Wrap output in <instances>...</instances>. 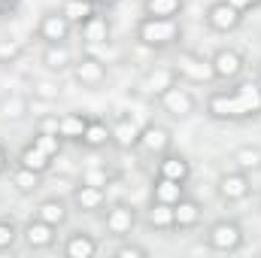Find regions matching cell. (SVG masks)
Wrapping results in <instances>:
<instances>
[{"label": "cell", "instance_id": "obj_40", "mask_svg": "<svg viewBox=\"0 0 261 258\" xmlns=\"http://www.w3.org/2000/svg\"><path fill=\"white\" fill-rule=\"evenodd\" d=\"M249 3H252V0H249Z\"/></svg>", "mask_w": 261, "mask_h": 258}, {"label": "cell", "instance_id": "obj_37", "mask_svg": "<svg viewBox=\"0 0 261 258\" xmlns=\"http://www.w3.org/2000/svg\"><path fill=\"white\" fill-rule=\"evenodd\" d=\"M0 55L6 58V55H15V46H0Z\"/></svg>", "mask_w": 261, "mask_h": 258}, {"label": "cell", "instance_id": "obj_32", "mask_svg": "<svg viewBox=\"0 0 261 258\" xmlns=\"http://www.w3.org/2000/svg\"><path fill=\"white\" fill-rule=\"evenodd\" d=\"M149 85H152V88H170V73H167V70H155V73L149 76Z\"/></svg>", "mask_w": 261, "mask_h": 258}, {"label": "cell", "instance_id": "obj_35", "mask_svg": "<svg viewBox=\"0 0 261 258\" xmlns=\"http://www.w3.org/2000/svg\"><path fill=\"white\" fill-rule=\"evenodd\" d=\"M9 243H12V228L0 225V246H9Z\"/></svg>", "mask_w": 261, "mask_h": 258}, {"label": "cell", "instance_id": "obj_39", "mask_svg": "<svg viewBox=\"0 0 261 258\" xmlns=\"http://www.w3.org/2000/svg\"><path fill=\"white\" fill-rule=\"evenodd\" d=\"M0 167H3V152H0Z\"/></svg>", "mask_w": 261, "mask_h": 258}, {"label": "cell", "instance_id": "obj_8", "mask_svg": "<svg viewBox=\"0 0 261 258\" xmlns=\"http://www.w3.org/2000/svg\"><path fill=\"white\" fill-rule=\"evenodd\" d=\"M210 110H213L216 116H243V110H240L237 97H213Z\"/></svg>", "mask_w": 261, "mask_h": 258}, {"label": "cell", "instance_id": "obj_28", "mask_svg": "<svg viewBox=\"0 0 261 258\" xmlns=\"http://www.w3.org/2000/svg\"><path fill=\"white\" fill-rule=\"evenodd\" d=\"M116 140H119L122 146H130V143L137 140V125H130V122H122V125L116 128Z\"/></svg>", "mask_w": 261, "mask_h": 258}, {"label": "cell", "instance_id": "obj_19", "mask_svg": "<svg viewBox=\"0 0 261 258\" xmlns=\"http://www.w3.org/2000/svg\"><path fill=\"white\" fill-rule=\"evenodd\" d=\"M161 170H164V176H167V179H176V183H182V179H186V173H189L186 161H179V158H167Z\"/></svg>", "mask_w": 261, "mask_h": 258}, {"label": "cell", "instance_id": "obj_14", "mask_svg": "<svg viewBox=\"0 0 261 258\" xmlns=\"http://www.w3.org/2000/svg\"><path fill=\"white\" fill-rule=\"evenodd\" d=\"M64 15L70 21H82V18L91 15V3H88V0H70L64 6Z\"/></svg>", "mask_w": 261, "mask_h": 258}, {"label": "cell", "instance_id": "obj_27", "mask_svg": "<svg viewBox=\"0 0 261 258\" xmlns=\"http://www.w3.org/2000/svg\"><path fill=\"white\" fill-rule=\"evenodd\" d=\"M82 137H85V143H88V146H100V143L107 140V128H103V125H88Z\"/></svg>", "mask_w": 261, "mask_h": 258}, {"label": "cell", "instance_id": "obj_15", "mask_svg": "<svg viewBox=\"0 0 261 258\" xmlns=\"http://www.w3.org/2000/svg\"><path fill=\"white\" fill-rule=\"evenodd\" d=\"M146 6H149V12L155 18H167V15H173L179 9V0H149Z\"/></svg>", "mask_w": 261, "mask_h": 258}, {"label": "cell", "instance_id": "obj_1", "mask_svg": "<svg viewBox=\"0 0 261 258\" xmlns=\"http://www.w3.org/2000/svg\"><path fill=\"white\" fill-rule=\"evenodd\" d=\"M140 37L146 43H152V46H164V43H170L176 37V24L170 18H152V21H146L140 28Z\"/></svg>", "mask_w": 261, "mask_h": 258}, {"label": "cell", "instance_id": "obj_26", "mask_svg": "<svg viewBox=\"0 0 261 258\" xmlns=\"http://www.w3.org/2000/svg\"><path fill=\"white\" fill-rule=\"evenodd\" d=\"M61 134L64 137H82L85 134V122L79 116H67L64 122H61Z\"/></svg>", "mask_w": 261, "mask_h": 258}, {"label": "cell", "instance_id": "obj_33", "mask_svg": "<svg viewBox=\"0 0 261 258\" xmlns=\"http://www.w3.org/2000/svg\"><path fill=\"white\" fill-rule=\"evenodd\" d=\"M103 183H107V173H103V170H88V173H85V186H97V189H100Z\"/></svg>", "mask_w": 261, "mask_h": 258}, {"label": "cell", "instance_id": "obj_13", "mask_svg": "<svg viewBox=\"0 0 261 258\" xmlns=\"http://www.w3.org/2000/svg\"><path fill=\"white\" fill-rule=\"evenodd\" d=\"M67 255H73V258H91V255H94V243H91L88 237H73V240L67 243Z\"/></svg>", "mask_w": 261, "mask_h": 258}, {"label": "cell", "instance_id": "obj_30", "mask_svg": "<svg viewBox=\"0 0 261 258\" xmlns=\"http://www.w3.org/2000/svg\"><path fill=\"white\" fill-rule=\"evenodd\" d=\"M37 149H43L46 155H55L58 152V140L55 137H49V134H43V137H37V143H34Z\"/></svg>", "mask_w": 261, "mask_h": 258}, {"label": "cell", "instance_id": "obj_3", "mask_svg": "<svg viewBox=\"0 0 261 258\" xmlns=\"http://www.w3.org/2000/svg\"><path fill=\"white\" fill-rule=\"evenodd\" d=\"M164 107H167V113H173V116H186V113L192 110V100H189L186 91L167 88V91H164Z\"/></svg>", "mask_w": 261, "mask_h": 258}, {"label": "cell", "instance_id": "obj_36", "mask_svg": "<svg viewBox=\"0 0 261 258\" xmlns=\"http://www.w3.org/2000/svg\"><path fill=\"white\" fill-rule=\"evenodd\" d=\"M119 255H125V258H130V255H143V249H130V246H125V249H119Z\"/></svg>", "mask_w": 261, "mask_h": 258}, {"label": "cell", "instance_id": "obj_24", "mask_svg": "<svg viewBox=\"0 0 261 258\" xmlns=\"http://www.w3.org/2000/svg\"><path fill=\"white\" fill-rule=\"evenodd\" d=\"M152 225H158V228L173 225V210H170V203H158V207L152 210Z\"/></svg>", "mask_w": 261, "mask_h": 258}, {"label": "cell", "instance_id": "obj_2", "mask_svg": "<svg viewBox=\"0 0 261 258\" xmlns=\"http://www.w3.org/2000/svg\"><path fill=\"white\" fill-rule=\"evenodd\" d=\"M237 104H240V110H243V116H249V113H261V88L258 85H252V82H246V85H240L237 88Z\"/></svg>", "mask_w": 261, "mask_h": 258}, {"label": "cell", "instance_id": "obj_11", "mask_svg": "<svg viewBox=\"0 0 261 258\" xmlns=\"http://www.w3.org/2000/svg\"><path fill=\"white\" fill-rule=\"evenodd\" d=\"M43 34H46L49 40H64L67 37V21L61 15H49V18L43 21Z\"/></svg>", "mask_w": 261, "mask_h": 258}, {"label": "cell", "instance_id": "obj_16", "mask_svg": "<svg viewBox=\"0 0 261 258\" xmlns=\"http://www.w3.org/2000/svg\"><path fill=\"white\" fill-rule=\"evenodd\" d=\"M76 200H79V207H82V210H94V207L103 200V194H100L97 186H85L82 192L76 194Z\"/></svg>", "mask_w": 261, "mask_h": 258}, {"label": "cell", "instance_id": "obj_5", "mask_svg": "<svg viewBox=\"0 0 261 258\" xmlns=\"http://www.w3.org/2000/svg\"><path fill=\"white\" fill-rule=\"evenodd\" d=\"M210 21L219 28V31H228V28H234L237 24V9L228 3V6H216L213 12H210Z\"/></svg>", "mask_w": 261, "mask_h": 258}, {"label": "cell", "instance_id": "obj_25", "mask_svg": "<svg viewBox=\"0 0 261 258\" xmlns=\"http://www.w3.org/2000/svg\"><path fill=\"white\" fill-rule=\"evenodd\" d=\"M103 76V67L97 64V61H82L79 64V79L82 82H97Z\"/></svg>", "mask_w": 261, "mask_h": 258}, {"label": "cell", "instance_id": "obj_7", "mask_svg": "<svg viewBox=\"0 0 261 258\" xmlns=\"http://www.w3.org/2000/svg\"><path fill=\"white\" fill-rule=\"evenodd\" d=\"M219 76H234L237 70H240V58L234 55V52H219L216 55V67H213Z\"/></svg>", "mask_w": 261, "mask_h": 258}, {"label": "cell", "instance_id": "obj_4", "mask_svg": "<svg viewBox=\"0 0 261 258\" xmlns=\"http://www.w3.org/2000/svg\"><path fill=\"white\" fill-rule=\"evenodd\" d=\"M240 243V231L234 225H216L213 228V246L216 249H231Z\"/></svg>", "mask_w": 261, "mask_h": 258}, {"label": "cell", "instance_id": "obj_12", "mask_svg": "<svg viewBox=\"0 0 261 258\" xmlns=\"http://www.w3.org/2000/svg\"><path fill=\"white\" fill-rule=\"evenodd\" d=\"M21 164H24V167H31V170H43V167L49 164V155H46L43 149L31 146V149H24V155H21Z\"/></svg>", "mask_w": 261, "mask_h": 258}, {"label": "cell", "instance_id": "obj_29", "mask_svg": "<svg viewBox=\"0 0 261 258\" xmlns=\"http://www.w3.org/2000/svg\"><path fill=\"white\" fill-rule=\"evenodd\" d=\"M15 186H18L21 192H28V189H34V186H37V170H31V167H24L21 173H15Z\"/></svg>", "mask_w": 261, "mask_h": 258}, {"label": "cell", "instance_id": "obj_34", "mask_svg": "<svg viewBox=\"0 0 261 258\" xmlns=\"http://www.w3.org/2000/svg\"><path fill=\"white\" fill-rule=\"evenodd\" d=\"M258 161H261L258 152H249V149H243V152H240V164H246V167H255Z\"/></svg>", "mask_w": 261, "mask_h": 258}, {"label": "cell", "instance_id": "obj_10", "mask_svg": "<svg viewBox=\"0 0 261 258\" xmlns=\"http://www.w3.org/2000/svg\"><path fill=\"white\" fill-rule=\"evenodd\" d=\"M179 189H182V186H179L176 179H167V176H164L161 186L155 189V194H158L161 203H176V200H179Z\"/></svg>", "mask_w": 261, "mask_h": 258}, {"label": "cell", "instance_id": "obj_22", "mask_svg": "<svg viewBox=\"0 0 261 258\" xmlns=\"http://www.w3.org/2000/svg\"><path fill=\"white\" fill-rule=\"evenodd\" d=\"M40 219H43V222H49V225H55V222H61V219H64V207H61V203H55V200H49V203H43V207H40Z\"/></svg>", "mask_w": 261, "mask_h": 258}, {"label": "cell", "instance_id": "obj_23", "mask_svg": "<svg viewBox=\"0 0 261 258\" xmlns=\"http://www.w3.org/2000/svg\"><path fill=\"white\" fill-rule=\"evenodd\" d=\"M143 143H146V149H152V152H155V149H164V146H167V134L161 128H149L143 134Z\"/></svg>", "mask_w": 261, "mask_h": 258}, {"label": "cell", "instance_id": "obj_20", "mask_svg": "<svg viewBox=\"0 0 261 258\" xmlns=\"http://www.w3.org/2000/svg\"><path fill=\"white\" fill-rule=\"evenodd\" d=\"M173 222H179V225H195L197 222V203H179L176 210H173Z\"/></svg>", "mask_w": 261, "mask_h": 258}, {"label": "cell", "instance_id": "obj_9", "mask_svg": "<svg viewBox=\"0 0 261 258\" xmlns=\"http://www.w3.org/2000/svg\"><path fill=\"white\" fill-rule=\"evenodd\" d=\"M49 240H52V228H49V222L28 225V243H31V246H46Z\"/></svg>", "mask_w": 261, "mask_h": 258}, {"label": "cell", "instance_id": "obj_6", "mask_svg": "<svg viewBox=\"0 0 261 258\" xmlns=\"http://www.w3.org/2000/svg\"><path fill=\"white\" fill-rule=\"evenodd\" d=\"M107 225H110V231H113V234H125V231H130V225H134V213L125 210V207H119V210H113V213H110Z\"/></svg>", "mask_w": 261, "mask_h": 258}, {"label": "cell", "instance_id": "obj_38", "mask_svg": "<svg viewBox=\"0 0 261 258\" xmlns=\"http://www.w3.org/2000/svg\"><path fill=\"white\" fill-rule=\"evenodd\" d=\"M228 3H231V6H234V9H243V6H246V3H249V0H228Z\"/></svg>", "mask_w": 261, "mask_h": 258}, {"label": "cell", "instance_id": "obj_21", "mask_svg": "<svg viewBox=\"0 0 261 258\" xmlns=\"http://www.w3.org/2000/svg\"><path fill=\"white\" fill-rule=\"evenodd\" d=\"M85 37H88L91 43H103V40H107V21H103V18H91V21L85 24Z\"/></svg>", "mask_w": 261, "mask_h": 258}, {"label": "cell", "instance_id": "obj_17", "mask_svg": "<svg viewBox=\"0 0 261 258\" xmlns=\"http://www.w3.org/2000/svg\"><path fill=\"white\" fill-rule=\"evenodd\" d=\"M222 194L225 197H243L246 194V179L243 176H225L222 179Z\"/></svg>", "mask_w": 261, "mask_h": 258}, {"label": "cell", "instance_id": "obj_18", "mask_svg": "<svg viewBox=\"0 0 261 258\" xmlns=\"http://www.w3.org/2000/svg\"><path fill=\"white\" fill-rule=\"evenodd\" d=\"M182 73L192 76V79H210V76H213V67L200 64V61H195V58H186V61H182Z\"/></svg>", "mask_w": 261, "mask_h": 258}, {"label": "cell", "instance_id": "obj_31", "mask_svg": "<svg viewBox=\"0 0 261 258\" xmlns=\"http://www.w3.org/2000/svg\"><path fill=\"white\" fill-rule=\"evenodd\" d=\"M46 64L61 70V67L67 64V52H64V49H49V52H46Z\"/></svg>", "mask_w": 261, "mask_h": 258}]
</instances>
